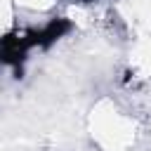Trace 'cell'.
I'll list each match as a JSON object with an SVG mask.
<instances>
[{
    "instance_id": "obj_1",
    "label": "cell",
    "mask_w": 151,
    "mask_h": 151,
    "mask_svg": "<svg viewBox=\"0 0 151 151\" xmlns=\"http://www.w3.org/2000/svg\"><path fill=\"white\" fill-rule=\"evenodd\" d=\"M73 24L66 19V17H54L50 19L42 28H28L24 31V38H26V45L33 50V47H40V50H47L52 47L57 40H61L66 33H71Z\"/></svg>"
},
{
    "instance_id": "obj_2",
    "label": "cell",
    "mask_w": 151,
    "mask_h": 151,
    "mask_svg": "<svg viewBox=\"0 0 151 151\" xmlns=\"http://www.w3.org/2000/svg\"><path fill=\"white\" fill-rule=\"evenodd\" d=\"M31 47L26 45L24 33H5L0 35V64L2 66H12L14 68V78H21V68L28 59Z\"/></svg>"
},
{
    "instance_id": "obj_3",
    "label": "cell",
    "mask_w": 151,
    "mask_h": 151,
    "mask_svg": "<svg viewBox=\"0 0 151 151\" xmlns=\"http://www.w3.org/2000/svg\"><path fill=\"white\" fill-rule=\"evenodd\" d=\"M68 2H94V0H68Z\"/></svg>"
}]
</instances>
